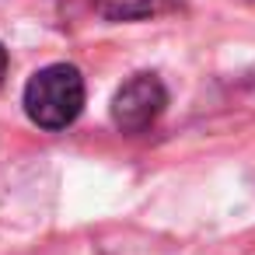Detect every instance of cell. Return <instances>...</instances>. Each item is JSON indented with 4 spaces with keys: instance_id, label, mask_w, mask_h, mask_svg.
Here are the masks:
<instances>
[{
    "instance_id": "cell-4",
    "label": "cell",
    "mask_w": 255,
    "mask_h": 255,
    "mask_svg": "<svg viewBox=\"0 0 255 255\" xmlns=\"http://www.w3.org/2000/svg\"><path fill=\"white\" fill-rule=\"evenodd\" d=\"M4 74H7V49L0 46V81H4Z\"/></svg>"
},
{
    "instance_id": "cell-3",
    "label": "cell",
    "mask_w": 255,
    "mask_h": 255,
    "mask_svg": "<svg viewBox=\"0 0 255 255\" xmlns=\"http://www.w3.org/2000/svg\"><path fill=\"white\" fill-rule=\"evenodd\" d=\"M168 7V0H95V11L105 21H143Z\"/></svg>"
},
{
    "instance_id": "cell-1",
    "label": "cell",
    "mask_w": 255,
    "mask_h": 255,
    "mask_svg": "<svg viewBox=\"0 0 255 255\" xmlns=\"http://www.w3.org/2000/svg\"><path fill=\"white\" fill-rule=\"evenodd\" d=\"M84 109V77L70 63H53L25 84V112L39 129H67Z\"/></svg>"
},
{
    "instance_id": "cell-2",
    "label": "cell",
    "mask_w": 255,
    "mask_h": 255,
    "mask_svg": "<svg viewBox=\"0 0 255 255\" xmlns=\"http://www.w3.org/2000/svg\"><path fill=\"white\" fill-rule=\"evenodd\" d=\"M168 105V88L157 74H133L112 98V123L123 133H143Z\"/></svg>"
}]
</instances>
